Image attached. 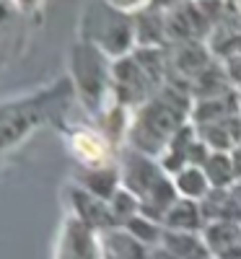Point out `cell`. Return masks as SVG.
<instances>
[{"instance_id": "obj_3", "label": "cell", "mask_w": 241, "mask_h": 259, "mask_svg": "<svg viewBox=\"0 0 241 259\" xmlns=\"http://www.w3.org/2000/svg\"><path fill=\"white\" fill-rule=\"evenodd\" d=\"M182 221H194V207H187V212L171 215V223H174V226H182Z\"/></svg>"}, {"instance_id": "obj_4", "label": "cell", "mask_w": 241, "mask_h": 259, "mask_svg": "<svg viewBox=\"0 0 241 259\" xmlns=\"http://www.w3.org/2000/svg\"><path fill=\"white\" fill-rule=\"evenodd\" d=\"M109 3H114L117 8H125V11H130V8H140L145 0H109Z\"/></svg>"}, {"instance_id": "obj_6", "label": "cell", "mask_w": 241, "mask_h": 259, "mask_svg": "<svg viewBox=\"0 0 241 259\" xmlns=\"http://www.w3.org/2000/svg\"><path fill=\"white\" fill-rule=\"evenodd\" d=\"M236 8H238V11H241V0H236Z\"/></svg>"}, {"instance_id": "obj_2", "label": "cell", "mask_w": 241, "mask_h": 259, "mask_svg": "<svg viewBox=\"0 0 241 259\" xmlns=\"http://www.w3.org/2000/svg\"><path fill=\"white\" fill-rule=\"evenodd\" d=\"M182 187H184L189 194H200V192H203V177L194 174V171H189L187 177H182Z\"/></svg>"}, {"instance_id": "obj_5", "label": "cell", "mask_w": 241, "mask_h": 259, "mask_svg": "<svg viewBox=\"0 0 241 259\" xmlns=\"http://www.w3.org/2000/svg\"><path fill=\"white\" fill-rule=\"evenodd\" d=\"M18 3L24 6V8H29V6H34V0H18Z\"/></svg>"}, {"instance_id": "obj_1", "label": "cell", "mask_w": 241, "mask_h": 259, "mask_svg": "<svg viewBox=\"0 0 241 259\" xmlns=\"http://www.w3.org/2000/svg\"><path fill=\"white\" fill-rule=\"evenodd\" d=\"M73 148H75V153H78L81 158H86V161H96V158L104 156L101 140L94 138V135H86V133H81V135L73 138Z\"/></svg>"}]
</instances>
